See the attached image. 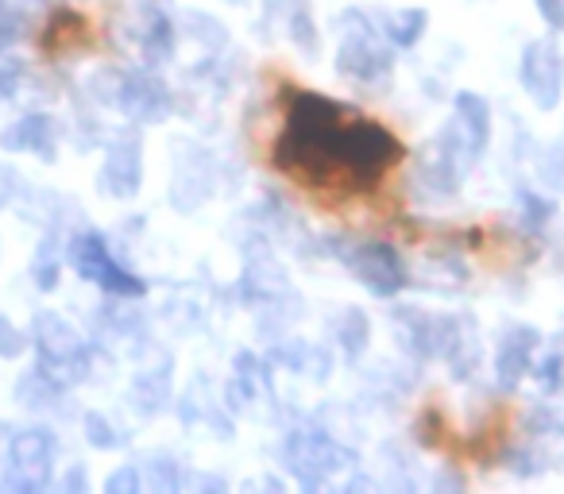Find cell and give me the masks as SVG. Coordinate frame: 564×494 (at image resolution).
Masks as SVG:
<instances>
[{
  "label": "cell",
  "mask_w": 564,
  "mask_h": 494,
  "mask_svg": "<svg viewBox=\"0 0 564 494\" xmlns=\"http://www.w3.org/2000/svg\"><path fill=\"white\" fill-rule=\"evenodd\" d=\"M120 109L135 120V124H155L171 112V94L163 81H155L151 74H128L120 81Z\"/></svg>",
  "instance_id": "7"
},
{
  "label": "cell",
  "mask_w": 564,
  "mask_h": 494,
  "mask_svg": "<svg viewBox=\"0 0 564 494\" xmlns=\"http://www.w3.org/2000/svg\"><path fill=\"white\" fill-rule=\"evenodd\" d=\"M32 332H35V348H40V355L47 360V367H66V363L82 360L78 332H74L63 317L40 314V317H35V325H32Z\"/></svg>",
  "instance_id": "9"
},
{
  "label": "cell",
  "mask_w": 564,
  "mask_h": 494,
  "mask_svg": "<svg viewBox=\"0 0 564 494\" xmlns=\"http://www.w3.org/2000/svg\"><path fill=\"white\" fill-rule=\"evenodd\" d=\"M533 344H538V332H533V329H514L499 344V386H502V391H514L518 378L530 371Z\"/></svg>",
  "instance_id": "11"
},
{
  "label": "cell",
  "mask_w": 564,
  "mask_h": 494,
  "mask_svg": "<svg viewBox=\"0 0 564 494\" xmlns=\"http://www.w3.org/2000/svg\"><path fill=\"white\" fill-rule=\"evenodd\" d=\"M522 86L533 97L538 109H553L561 101L564 86V63L553 43H530L522 55Z\"/></svg>",
  "instance_id": "6"
},
{
  "label": "cell",
  "mask_w": 564,
  "mask_h": 494,
  "mask_svg": "<svg viewBox=\"0 0 564 494\" xmlns=\"http://www.w3.org/2000/svg\"><path fill=\"white\" fill-rule=\"evenodd\" d=\"M383 32L391 43L399 47H414L425 32V12L422 9H406V12H387L383 17Z\"/></svg>",
  "instance_id": "14"
},
{
  "label": "cell",
  "mask_w": 564,
  "mask_h": 494,
  "mask_svg": "<svg viewBox=\"0 0 564 494\" xmlns=\"http://www.w3.org/2000/svg\"><path fill=\"white\" fill-rule=\"evenodd\" d=\"M345 105L322 94H294L286 109V132L274 143V163L306 182H325L345 174Z\"/></svg>",
  "instance_id": "1"
},
{
  "label": "cell",
  "mask_w": 564,
  "mask_h": 494,
  "mask_svg": "<svg viewBox=\"0 0 564 494\" xmlns=\"http://www.w3.org/2000/svg\"><path fill=\"white\" fill-rule=\"evenodd\" d=\"M399 140L376 120H356L345 128V178L352 186H376L387 166L399 163Z\"/></svg>",
  "instance_id": "2"
},
{
  "label": "cell",
  "mask_w": 564,
  "mask_h": 494,
  "mask_svg": "<svg viewBox=\"0 0 564 494\" xmlns=\"http://www.w3.org/2000/svg\"><path fill=\"white\" fill-rule=\"evenodd\" d=\"M101 186L117 197H132L140 189V143L135 140L112 143L109 158L101 166Z\"/></svg>",
  "instance_id": "10"
},
{
  "label": "cell",
  "mask_w": 564,
  "mask_h": 494,
  "mask_svg": "<svg viewBox=\"0 0 564 494\" xmlns=\"http://www.w3.org/2000/svg\"><path fill=\"white\" fill-rule=\"evenodd\" d=\"M17 78H20L17 63H0V97H9L17 89Z\"/></svg>",
  "instance_id": "22"
},
{
  "label": "cell",
  "mask_w": 564,
  "mask_h": 494,
  "mask_svg": "<svg viewBox=\"0 0 564 494\" xmlns=\"http://www.w3.org/2000/svg\"><path fill=\"white\" fill-rule=\"evenodd\" d=\"M337 329H340V344L348 348V355H360L364 344H368V317H364L360 309H348Z\"/></svg>",
  "instance_id": "16"
},
{
  "label": "cell",
  "mask_w": 564,
  "mask_h": 494,
  "mask_svg": "<svg viewBox=\"0 0 564 494\" xmlns=\"http://www.w3.org/2000/svg\"><path fill=\"white\" fill-rule=\"evenodd\" d=\"M51 143H55V124H51L47 117H24L20 124H12L9 132H4V147L9 151H35L40 147L43 155H47Z\"/></svg>",
  "instance_id": "12"
},
{
  "label": "cell",
  "mask_w": 564,
  "mask_h": 494,
  "mask_svg": "<svg viewBox=\"0 0 564 494\" xmlns=\"http://www.w3.org/2000/svg\"><path fill=\"white\" fill-rule=\"evenodd\" d=\"M86 429H89V440H94L97 448H112V444H117V437H109V425H105L101 417H89Z\"/></svg>",
  "instance_id": "21"
},
{
  "label": "cell",
  "mask_w": 564,
  "mask_h": 494,
  "mask_svg": "<svg viewBox=\"0 0 564 494\" xmlns=\"http://www.w3.org/2000/svg\"><path fill=\"white\" fill-rule=\"evenodd\" d=\"M20 17L12 9H4V4H0V43H12L20 35Z\"/></svg>",
  "instance_id": "19"
},
{
  "label": "cell",
  "mask_w": 564,
  "mask_h": 494,
  "mask_svg": "<svg viewBox=\"0 0 564 494\" xmlns=\"http://www.w3.org/2000/svg\"><path fill=\"white\" fill-rule=\"evenodd\" d=\"M456 112H460V128L468 132L471 147L484 151L487 132H491V109H487V101L476 94H460L456 97Z\"/></svg>",
  "instance_id": "13"
},
{
  "label": "cell",
  "mask_w": 564,
  "mask_h": 494,
  "mask_svg": "<svg viewBox=\"0 0 564 494\" xmlns=\"http://www.w3.org/2000/svg\"><path fill=\"white\" fill-rule=\"evenodd\" d=\"M66 260H70V267L78 271L82 278L105 286L109 294H120V298H140L143 294L140 275H132V271L112 260V248L105 243V235H97V232L78 235V240L66 248Z\"/></svg>",
  "instance_id": "3"
},
{
  "label": "cell",
  "mask_w": 564,
  "mask_h": 494,
  "mask_svg": "<svg viewBox=\"0 0 564 494\" xmlns=\"http://www.w3.org/2000/svg\"><path fill=\"white\" fill-rule=\"evenodd\" d=\"M171 47H174L171 24H166L163 17H151L148 40H143V55H148V63H163V58H171Z\"/></svg>",
  "instance_id": "15"
},
{
  "label": "cell",
  "mask_w": 564,
  "mask_h": 494,
  "mask_svg": "<svg viewBox=\"0 0 564 494\" xmlns=\"http://www.w3.org/2000/svg\"><path fill=\"white\" fill-rule=\"evenodd\" d=\"M135 486H140V471L124 468V471H117L109 483H105V491H109V494H124V491H135Z\"/></svg>",
  "instance_id": "18"
},
{
  "label": "cell",
  "mask_w": 564,
  "mask_h": 494,
  "mask_svg": "<svg viewBox=\"0 0 564 494\" xmlns=\"http://www.w3.org/2000/svg\"><path fill=\"white\" fill-rule=\"evenodd\" d=\"M340 260L379 298H391V294H399L406 286V267H402L399 252L387 248V243H352L348 252H340Z\"/></svg>",
  "instance_id": "5"
},
{
  "label": "cell",
  "mask_w": 564,
  "mask_h": 494,
  "mask_svg": "<svg viewBox=\"0 0 564 494\" xmlns=\"http://www.w3.org/2000/svg\"><path fill=\"white\" fill-rule=\"evenodd\" d=\"M51 460H55V440H51L43 429L20 432V437L12 440V468H17V475L24 486L47 483Z\"/></svg>",
  "instance_id": "8"
},
{
  "label": "cell",
  "mask_w": 564,
  "mask_h": 494,
  "mask_svg": "<svg viewBox=\"0 0 564 494\" xmlns=\"http://www.w3.org/2000/svg\"><path fill=\"white\" fill-rule=\"evenodd\" d=\"M20 352H24V337L17 332V325H9L0 317V355L12 360V355H20Z\"/></svg>",
  "instance_id": "17"
},
{
  "label": "cell",
  "mask_w": 564,
  "mask_h": 494,
  "mask_svg": "<svg viewBox=\"0 0 564 494\" xmlns=\"http://www.w3.org/2000/svg\"><path fill=\"white\" fill-rule=\"evenodd\" d=\"M538 12L549 28H564V0H538Z\"/></svg>",
  "instance_id": "20"
},
{
  "label": "cell",
  "mask_w": 564,
  "mask_h": 494,
  "mask_svg": "<svg viewBox=\"0 0 564 494\" xmlns=\"http://www.w3.org/2000/svg\"><path fill=\"white\" fill-rule=\"evenodd\" d=\"M345 40H340V74H352L360 81H376L391 70V55L379 47V35L360 12H348L340 20Z\"/></svg>",
  "instance_id": "4"
}]
</instances>
